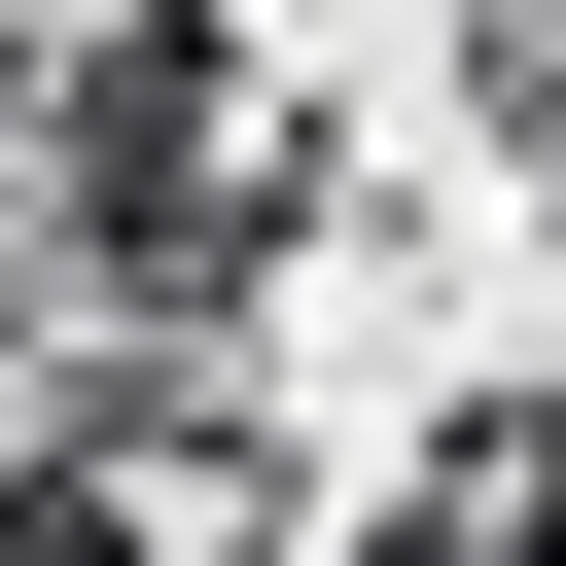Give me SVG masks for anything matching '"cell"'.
I'll return each instance as SVG.
<instances>
[{
	"label": "cell",
	"mask_w": 566,
	"mask_h": 566,
	"mask_svg": "<svg viewBox=\"0 0 566 566\" xmlns=\"http://www.w3.org/2000/svg\"><path fill=\"white\" fill-rule=\"evenodd\" d=\"M354 566H566V424H531V389H495V424H424V495H389Z\"/></svg>",
	"instance_id": "1"
},
{
	"label": "cell",
	"mask_w": 566,
	"mask_h": 566,
	"mask_svg": "<svg viewBox=\"0 0 566 566\" xmlns=\"http://www.w3.org/2000/svg\"><path fill=\"white\" fill-rule=\"evenodd\" d=\"M460 106H495V177L566 212V0H460Z\"/></svg>",
	"instance_id": "2"
}]
</instances>
